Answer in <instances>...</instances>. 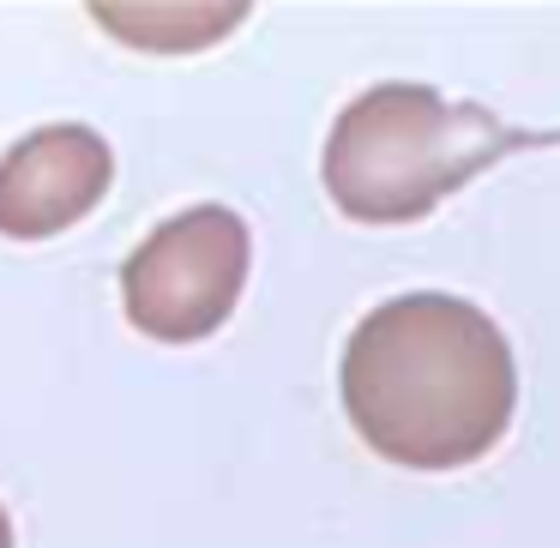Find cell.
Here are the masks:
<instances>
[{
    "instance_id": "3957f363",
    "label": "cell",
    "mask_w": 560,
    "mask_h": 548,
    "mask_svg": "<svg viewBox=\"0 0 560 548\" xmlns=\"http://www.w3.org/2000/svg\"><path fill=\"white\" fill-rule=\"evenodd\" d=\"M254 266L242 211L187 206L158 223L121 266V307L151 343H199L235 314Z\"/></svg>"
},
{
    "instance_id": "277c9868",
    "label": "cell",
    "mask_w": 560,
    "mask_h": 548,
    "mask_svg": "<svg viewBox=\"0 0 560 548\" xmlns=\"http://www.w3.org/2000/svg\"><path fill=\"white\" fill-rule=\"evenodd\" d=\"M115 182V151L97 127H37L0 158V235L49 242L97 211Z\"/></svg>"
},
{
    "instance_id": "8992f818",
    "label": "cell",
    "mask_w": 560,
    "mask_h": 548,
    "mask_svg": "<svg viewBox=\"0 0 560 548\" xmlns=\"http://www.w3.org/2000/svg\"><path fill=\"white\" fill-rule=\"evenodd\" d=\"M0 548H13V518H7V506H0Z\"/></svg>"
},
{
    "instance_id": "7a4b0ae2",
    "label": "cell",
    "mask_w": 560,
    "mask_h": 548,
    "mask_svg": "<svg viewBox=\"0 0 560 548\" xmlns=\"http://www.w3.org/2000/svg\"><path fill=\"white\" fill-rule=\"evenodd\" d=\"M536 145V133L506 127L482 103H452L434 85H374L331 121L326 158V194L355 223H416L494 170L500 158Z\"/></svg>"
},
{
    "instance_id": "6da1fadb",
    "label": "cell",
    "mask_w": 560,
    "mask_h": 548,
    "mask_svg": "<svg viewBox=\"0 0 560 548\" xmlns=\"http://www.w3.org/2000/svg\"><path fill=\"white\" fill-rule=\"evenodd\" d=\"M338 392L355 434L404 470H464L512 428L518 368L506 331L464 295L416 290L350 331Z\"/></svg>"
},
{
    "instance_id": "5b68a950",
    "label": "cell",
    "mask_w": 560,
    "mask_h": 548,
    "mask_svg": "<svg viewBox=\"0 0 560 548\" xmlns=\"http://www.w3.org/2000/svg\"><path fill=\"white\" fill-rule=\"evenodd\" d=\"M103 31H115L121 43L145 55H187V49H206V43L230 37L242 25V0L230 7H91Z\"/></svg>"
}]
</instances>
